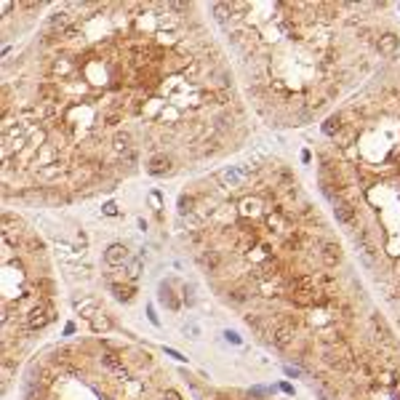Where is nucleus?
Returning <instances> with one entry per match:
<instances>
[{
  "label": "nucleus",
  "instance_id": "13",
  "mask_svg": "<svg viewBox=\"0 0 400 400\" xmlns=\"http://www.w3.org/2000/svg\"><path fill=\"white\" fill-rule=\"evenodd\" d=\"M291 302L296 307H310L315 302V291H291Z\"/></svg>",
  "mask_w": 400,
  "mask_h": 400
},
{
  "label": "nucleus",
  "instance_id": "17",
  "mask_svg": "<svg viewBox=\"0 0 400 400\" xmlns=\"http://www.w3.org/2000/svg\"><path fill=\"white\" fill-rule=\"evenodd\" d=\"M262 208V200L259 197H246L243 203H240V213H243V219H248L251 213H256Z\"/></svg>",
  "mask_w": 400,
  "mask_h": 400
},
{
  "label": "nucleus",
  "instance_id": "36",
  "mask_svg": "<svg viewBox=\"0 0 400 400\" xmlns=\"http://www.w3.org/2000/svg\"><path fill=\"white\" fill-rule=\"evenodd\" d=\"M77 243H80V248H86V246H88V237H86L83 232H77Z\"/></svg>",
  "mask_w": 400,
  "mask_h": 400
},
{
  "label": "nucleus",
  "instance_id": "11",
  "mask_svg": "<svg viewBox=\"0 0 400 400\" xmlns=\"http://www.w3.org/2000/svg\"><path fill=\"white\" fill-rule=\"evenodd\" d=\"M275 270H277L275 259H272V256H264V262H259V264H256V277H259V280L272 277V275H275Z\"/></svg>",
  "mask_w": 400,
  "mask_h": 400
},
{
  "label": "nucleus",
  "instance_id": "26",
  "mask_svg": "<svg viewBox=\"0 0 400 400\" xmlns=\"http://www.w3.org/2000/svg\"><path fill=\"white\" fill-rule=\"evenodd\" d=\"M371 323H373V328H376V331L382 333V339H390V336H392L390 328H387V323H384V320H382L379 315H373V317H371Z\"/></svg>",
  "mask_w": 400,
  "mask_h": 400
},
{
  "label": "nucleus",
  "instance_id": "5",
  "mask_svg": "<svg viewBox=\"0 0 400 400\" xmlns=\"http://www.w3.org/2000/svg\"><path fill=\"white\" fill-rule=\"evenodd\" d=\"M102 366L110 368L112 373H117V376L128 379V371H126V366H123V360H120L115 352H104V355H102Z\"/></svg>",
  "mask_w": 400,
  "mask_h": 400
},
{
  "label": "nucleus",
  "instance_id": "14",
  "mask_svg": "<svg viewBox=\"0 0 400 400\" xmlns=\"http://www.w3.org/2000/svg\"><path fill=\"white\" fill-rule=\"evenodd\" d=\"M160 302L168 304V310H179V299L173 296V291H171V286H168V283L160 286Z\"/></svg>",
  "mask_w": 400,
  "mask_h": 400
},
{
  "label": "nucleus",
  "instance_id": "40",
  "mask_svg": "<svg viewBox=\"0 0 400 400\" xmlns=\"http://www.w3.org/2000/svg\"><path fill=\"white\" fill-rule=\"evenodd\" d=\"M166 352H168V355H171V357H176V360H184V357H182V355H179V352H176V350H166Z\"/></svg>",
  "mask_w": 400,
  "mask_h": 400
},
{
  "label": "nucleus",
  "instance_id": "32",
  "mask_svg": "<svg viewBox=\"0 0 400 400\" xmlns=\"http://www.w3.org/2000/svg\"><path fill=\"white\" fill-rule=\"evenodd\" d=\"M139 267H142V262L133 259V262L128 264V277H136V275H139Z\"/></svg>",
  "mask_w": 400,
  "mask_h": 400
},
{
  "label": "nucleus",
  "instance_id": "19",
  "mask_svg": "<svg viewBox=\"0 0 400 400\" xmlns=\"http://www.w3.org/2000/svg\"><path fill=\"white\" fill-rule=\"evenodd\" d=\"M91 328L96 331V333H107V331H112V320L107 317V315H102V312H99L96 317L91 320Z\"/></svg>",
  "mask_w": 400,
  "mask_h": 400
},
{
  "label": "nucleus",
  "instance_id": "34",
  "mask_svg": "<svg viewBox=\"0 0 400 400\" xmlns=\"http://www.w3.org/2000/svg\"><path fill=\"white\" fill-rule=\"evenodd\" d=\"M163 400H182V395H179L176 390H166V395H163Z\"/></svg>",
  "mask_w": 400,
  "mask_h": 400
},
{
  "label": "nucleus",
  "instance_id": "30",
  "mask_svg": "<svg viewBox=\"0 0 400 400\" xmlns=\"http://www.w3.org/2000/svg\"><path fill=\"white\" fill-rule=\"evenodd\" d=\"M379 384H384V387H390V390H392V387L397 384V376H395L392 371H382L379 373Z\"/></svg>",
  "mask_w": 400,
  "mask_h": 400
},
{
  "label": "nucleus",
  "instance_id": "21",
  "mask_svg": "<svg viewBox=\"0 0 400 400\" xmlns=\"http://www.w3.org/2000/svg\"><path fill=\"white\" fill-rule=\"evenodd\" d=\"M339 131H342V117L339 115H331L326 123H323V133H326V136H336Z\"/></svg>",
  "mask_w": 400,
  "mask_h": 400
},
{
  "label": "nucleus",
  "instance_id": "10",
  "mask_svg": "<svg viewBox=\"0 0 400 400\" xmlns=\"http://www.w3.org/2000/svg\"><path fill=\"white\" fill-rule=\"evenodd\" d=\"M267 227H270L272 232H286L288 222H286V216L280 211H270V213H267Z\"/></svg>",
  "mask_w": 400,
  "mask_h": 400
},
{
  "label": "nucleus",
  "instance_id": "24",
  "mask_svg": "<svg viewBox=\"0 0 400 400\" xmlns=\"http://www.w3.org/2000/svg\"><path fill=\"white\" fill-rule=\"evenodd\" d=\"M195 211V197L192 195H182L179 197V213H192Z\"/></svg>",
  "mask_w": 400,
  "mask_h": 400
},
{
  "label": "nucleus",
  "instance_id": "4",
  "mask_svg": "<svg viewBox=\"0 0 400 400\" xmlns=\"http://www.w3.org/2000/svg\"><path fill=\"white\" fill-rule=\"evenodd\" d=\"M126 259H128V248H126L123 243H112L110 248L104 251V262H107V264H112V267L126 264Z\"/></svg>",
  "mask_w": 400,
  "mask_h": 400
},
{
  "label": "nucleus",
  "instance_id": "20",
  "mask_svg": "<svg viewBox=\"0 0 400 400\" xmlns=\"http://www.w3.org/2000/svg\"><path fill=\"white\" fill-rule=\"evenodd\" d=\"M312 286H315V280L310 275H299L291 280V291H312Z\"/></svg>",
  "mask_w": 400,
  "mask_h": 400
},
{
  "label": "nucleus",
  "instance_id": "2",
  "mask_svg": "<svg viewBox=\"0 0 400 400\" xmlns=\"http://www.w3.org/2000/svg\"><path fill=\"white\" fill-rule=\"evenodd\" d=\"M53 317H56L53 307H51L48 302H37L35 307H30V310H27V326H30V331H40L43 326H48Z\"/></svg>",
  "mask_w": 400,
  "mask_h": 400
},
{
  "label": "nucleus",
  "instance_id": "27",
  "mask_svg": "<svg viewBox=\"0 0 400 400\" xmlns=\"http://www.w3.org/2000/svg\"><path fill=\"white\" fill-rule=\"evenodd\" d=\"M227 296H230V302H235V304H243L248 299V293H246V288H230Z\"/></svg>",
  "mask_w": 400,
  "mask_h": 400
},
{
  "label": "nucleus",
  "instance_id": "16",
  "mask_svg": "<svg viewBox=\"0 0 400 400\" xmlns=\"http://www.w3.org/2000/svg\"><path fill=\"white\" fill-rule=\"evenodd\" d=\"M56 157V150H53L51 144H43L40 147V152L35 155V160H37V166H51V160Z\"/></svg>",
  "mask_w": 400,
  "mask_h": 400
},
{
  "label": "nucleus",
  "instance_id": "39",
  "mask_svg": "<svg viewBox=\"0 0 400 400\" xmlns=\"http://www.w3.org/2000/svg\"><path fill=\"white\" fill-rule=\"evenodd\" d=\"M286 373H288V376H299V371H296V368H291V366H286Z\"/></svg>",
  "mask_w": 400,
  "mask_h": 400
},
{
  "label": "nucleus",
  "instance_id": "22",
  "mask_svg": "<svg viewBox=\"0 0 400 400\" xmlns=\"http://www.w3.org/2000/svg\"><path fill=\"white\" fill-rule=\"evenodd\" d=\"M112 293H115V299H120V302H131L133 299V291L131 286H120V283H112Z\"/></svg>",
  "mask_w": 400,
  "mask_h": 400
},
{
  "label": "nucleus",
  "instance_id": "15",
  "mask_svg": "<svg viewBox=\"0 0 400 400\" xmlns=\"http://www.w3.org/2000/svg\"><path fill=\"white\" fill-rule=\"evenodd\" d=\"M200 264L208 267V270H219V264H222V256L216 251H203L200 253Z\"/></svg>",
  "mask_w": 400,
  "mask_h": 400
},
{
  "label": "nucleus",
  "instance_id": "28",
  "mask_svg": "<svg viewBox=\"0 0 400 400\" xmlns=\"http://www.w3.org/2000/svg\"><path fill=\"white\" fill-rule=\"evenodd\" d=\"M53 72H59V77H67V75L72 72V64L67 62V59H59L56 64H53Z\"/></svg>",
  "mask_w": 400,
  "mask_h": 400
},
{
  "label": "nucleus",
  "instance_id": "18",
  "mask_svg": "<svg viewBox=\"0 0 400 400\" xmlns=\"http://www.w3.org/2000/svg\"><path fill=\"white\" fill-rule=\"evenodd\" d=\"M77 312H80L83 320H88V323L99 315V310H96V304H93V302H77Z\"/></svg>",
  "mask_w": 400,
  "mask_h": 400
},
{
  "label": "nucleus",
  "instance_id": "31",
  "mask_svg": "<svg viewBox=\"0 0 400 400\" xmlns=\"http://www.w3.org/2000/svg\"><path fill=\"white\" fill-rule=\"evenodd\" d=\"M115 147H117V150H128V147H131L128 133H115Z\"/></svg>",
  "mask_w": 400,
  "mask_h": 400
},
{
  "label": "nucleus",
  "instance_id": "6",
  "mask_svg": "<svg viewBox=\"0 0 400 400\" xmlns=\"http://www.w3.org/2000/svg\"><path fill=\"white\" fill-rule=\"evenodd\" d=\"M320 256H323V264H326V267H336V264L342 262V246H339V243H323Z\"/></svg>",
  "mask_w": 400,
  "mask_h": 400
},
{
  "label": "nucleus",
  "instance_id": "35",
  "mask_svg": "<svg viewBox=\"0 0 400 400\" xmlns=\"http://www.w3.org/2000/svg\"><path fill=\"white\" fill-rule=\"evenodd\" d=\"M227 339H230L232 344H240V336H237V333H235V331H227Z\"/></svg>",
  "mask_w": 400,
  "mask_h": 400
},
{
  "label": "nucleus",
  "instance_id": "8",
  "mask_svg": "<svg viewBox=\"0 0 400 400\" xmlns=\"http://www.w3.org/2000/svg\"><path fill=\"white\" fill-rule=\"evenodd\" d=\"M147 171H150L152 176H163V173L171 171V157H166V155H155L150 163H147Z\"/></svg>",
  "mask_w": 400,
  "mask_h": 400
},
{
  "label": "nucleus",
  "instance_id": "25",
  "mask_svg": "<svg viewBox=\"0 0 400 400\" xmlns=\"http://www.w3.org/2000/svg\"><path fill=\"white\" fill-rule=\"evenodd\" d=\"M315 392H317V397H320V400H336V392L328 390V387H326L323 382H317V384H315Z\"/></svg>",
  "mask_w": 400,
  "mask_h": 400
},
{
  "label": "nucleus",
  "instance_id": "12",
  "mask_svg": "<svg viewBox=\"0 0 400 400\" xmlns=\"http://www.w3.org/2000/svg\"><path fill=\"white\" fill-rule=\"evenodd\" d=\"M59 173H62L59 163H51V166H40V168H37V179H40V182H53V179H59Z\"/></svg>",
  "mask_w": 400,
  "mask_h": 400
},
{
  "label": "nucleus",
  "instance_id": "3",
  "mask_svg": "<svg viewBox=\"0 0 400 400\" xmlns=\"http://www.w3.org/2000/svg\"><path fill=\"white\" fill-rule=\"evenodd\" d=\"M397 48H400V37H397L395 32H384V35H379V40H376V51L382 53V56H392V53H397Z\"/></svg>",
  "mask_w": 400,
  "mask_h": 400
},
{
  "label": "nucleus",
  "instance_id": "9",
  "mask_svg": "<svg viewBox=\"0 0 400 400\" xmlns=\"http://www.w3.org/2000/svg\"><path fill=\"white\" fill-rule=\"evenodd\" d=\"M272 342H275V347L286 350V347L293 342V328H291V326H280V328H275V331H272Z\"/></svg>",
  "mask_w": 400,
  "mask_h": 400
},
{
  "label": "nucleus",
  "instance_id": "33",
  "mask_svg": "<svg viewBox=\"0 0 400 400\" xmlns=\"http://www.w3.org/2000/svg\"><path fill=\"white\" fill-rule=\"evenodd\" d=\"M102 211H104V216H117V206L115 203H107Z\"/></svg>",
  "mask_w": 400,
  "mask_h": 400
},
{
  "label": "nucleus",
  "instance_id": "23",
  "mask_svg": "<svg viewBox=\"0 0 400 400\" xmlns=\"http://www.w3.org/2000/svg\"><path fill=\"white\" fill-rule=\"evenodd\" d=\"M70 22H72L70 13H53V16H51V27H53V30H59V32H64Z\"/></svg>",
  "mask_w": 400,
  "mask_h": 400
},
{
  "label": "nucleus",
  "instance_id": "29",
  "mask_svg": "<svg viewBox=\"0 0 400 400\" xmlns=\"http://www.w3.org/2000/svg\"><path fill=\"white\" fill-rule=\"evenodd\" d=\"M219 179H222L224 184H237V182H240V173H237V171H232V168H227V171H222V173H219Z\"/></svg>",
  "mask_w": 400,
  "mask_h": 400
},
{
  "label": "nucleus",
  "instance_id": "7",
  "mask_svg": "<svg viewBox=\"0 0 400 400\" xmlns=\"http://www.w3.org/2000/svg\"><path fill=\"white\" fill-rule=\"evenodd\" d=\"M333 213H336L339 224H352L355 222V208L347 203V200H336V203H333Z\"/></svg>",
  "mask_w": 400,
  "mask_h": 400
},
{
  "label": "nucleus",
  "instance_id": "1",
  "mask_svg": "<svg viewBox=\"0 0 400 400\" xmlns=\"http://www.w3.org/2000/svg\"><path fill=\"white\" fill-rule=\"evenodd\" d=\"M323 357H326V363L331 366V368H336V371H347L352 366V350L347 347L344 342L342 344H333V347H326V352H323Z\"/></svg>",
  "mask_w": 400,
  "mask_h": 400
},
{
  "label": "nucleus",
  "instance_id": "37",
  "mask_svg": "<svg viewBox=\"0 0 400 400\" xmlns=\"http://www.w3.org/2000/svg\"><path fill=\"white\" fill-rule=\"evenodd\" d=\"M150 200L155 203V208H160V195H157V192H152V195H150Z\"/></svg>",
  "mask_w": 400,
  "mask_h": 400
},
{
  "label": "nucleus",
  "instance_id": "38",
  "mask_svg": "<svg viewBox=\"0 0 400 400\" xmlns=\"http://www.w3.org/2000/svg\"><path fill=\"white\" fill-rule=\"evenodd\" d=\"M147 315H150V320H152V323L157 326V315H155V310H152V307H150V310H147Z\"/></svg>",
  "mask_w": 400,
  "mask_h": 400
}]
</instances>
